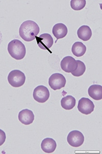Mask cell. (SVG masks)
Wrapping results in <instances>:
<instances>
[{"label":"cell","instance_id":"cell-1","mask_svg":"<svg viewBox=\"0 0 102 154\" xmlns=\"http://www.w3.org/2000/svg\"><path fill=\"white\" fill-rule=\"evenodd\" d=\"M38 24L31 20L25 21L19 27L20 37L26 42H31L36 38L39 33Z\"/></svg>","mask_w":102,"mask_h":154},{"label":"cell","instance_id":"cell-2","mask_svg":"<svg viewBox=\"0 0 102 154\" xmlns=\"http://www.w3.org/2000/svg\"><path fill=\"white\" fill-rule=\"evenodd\" d=\"M7 48L11 56L17 60L23 59L26 56V47L19 40L15 39L9 42Z\"/></svg>","mask_w":102,"mask_h":154},{"label":"cell","instance_id":"cell-3","mask_svg":"<svg viewBox=\"0 0 102 154\" xmlns=\"http://www.w3.org/2000/svg\"><path fill=\"white\" fill-rule=\"evenodd\" d=\"M7 79L9 83L11 86L14 88H19L25 84L26 76L21 70L16 69L10 72Z\"/></svg>","mask_w":102,"mask_h":154},{"label":"cell","instance_id":"cell-4","mask_svg":"<svg viewBox=\"0 0 102 154\" xmlns=\"http://www.w3.org/2000/svg\"><path fill=\"white\" fill-rule=\"evenodd\" d=\"M66 80L64 75L59 73L52 74L48 79V84L54 91L59 90L64 88Z\"/></svg>","mask_w":102,"mask_h":154},{"label":"cell","instance_id":"cell-5","mask_svg":"<svg viewBox=\"0 0 102 154\" xmlns=\"http://www.w3.org/2000/svg\"><path fill=\"white\" fill-rule=\"evenodd\" d=\"M67 141L69 145L74 147H80L84 141V136L81 132L79 131H71L67 137Z\"/></svg>","mask_w":102,"mask_h":154},{"label":"cell","instance_id":"cell-6","mask_svg":"<svg viewBox=\"0 0 102 154\" xmlns=\"http://www.w3.org/2000/svg\"><path fill=\"white\" fill-rule=\"evenodd\" d=\"M33 98L39 103H43L50 97V91L48 88L43 85H39L35 88L33 94Z\"/></svg>","mask_w":102,"mask_h":154},{"label":"cell","instance_id":"cell-7","mask_svg":"<svg viewBox=\"0 0 102 154\" xmlns=\"http://www.w3.org/2000/svg\"><path fill=\"white\" fill-rule=\"evenodd\" d=\"M37 43L40 48L43 50L50 51V48L52 47L54 41L52 36L48 33H43L39 37H36ZM50 51L51 53V51Z\"/></svg>","mask_w":102,"mask_h":154},{"label":"cell","instance_id":"cell-8","mask_svg":"<svg viewBox=\"0 0 102 154\" xmlns=\"http://www.w3.org/2000/svg\"><path fill=\"white\" fill-rule=\"evenodd\" d=\"M95 109V105L93 102L89 99L82 98L79 101L78 109L80 112L84 115H89L93 112Z\"/></svg>","mask_w":102,"mask_h":154},{"label":"cell","instance_id":"cell-9","mask_svg":"<svg viewBox=\"0 0 102 154\" xmlns=\"http://www.w3.org/2000/svg\"><path fill=\"white\" fill-rule=\"evenodd\" d=\"M78 66L77 61L71 56L64 57L61 62L60 66L64 72H72L76 69Z\"/></svg>","mask_w":102,"mask_h":154},{"label":"cell","instance_id":"cell-10","mask_svg":"<svg viewBox=\"0 0 102 154\" xmlns=\"http://www.w3.org/2000/svg\"><path fill=\"white\" fill-rule=\"evenodd\" d=\"M19 120L22 124L25 125H31L34 120V115L33 112L28 109H25L19 112Z\"/></svg>","mask_w":102,"mask_h":154},{"label":"cell","instance_id":"cell-11","mask_svg":"<svg viewBox=\"0 0 102 154\" xmlns=\"http://www.w3.org/2000/svg\"><path fill=\"white\" fill-rule=\"evenodd\" d=\"M68 28L63 23H57L55 25L52 29V32L54 35L57 41L60 38H63L68 34ZM57 41L56 42H57Z\"/></svg>","mask_w":102,"mask_h":154},{"label":"cell","instance_id":"cell-12","mask_svg":"<svg viewBox=\"0 0 102 154\" xmlns=\"http://www.w3.org/2000/svg\"><path fill=\"white\" fill-rule=\"evenodd\" d=\"M57 147V144L53 139L47 138L44 139L42 143L41 148L44 152L47 153H52L55 151Z\"/></svg>","mask_w":102,"mask_h":154},{"label":"cell","instance_id":"cell-13","mask_svg":"<svg viewBox=\"0 0 102 154\" xmlns=\"http://www.w3.org/2000/svg\"><path fill=\"white\" fill-rule=\"evenodd\" d=\"M88 93L89 96L94 100H102V86L98 84L92 85L88 88Z\"/></svg>","mask_w":102,"mask_h":154},{"label":"cell","instance_id":"cell-14","mask_svg":"<svg viewBox=\"0 0 102 154\" xmlns=\"http://www.w3.org/2000/svg\"><path fill=\"white\" fill-rule=\"evenodd\" d=\"M77 35L79 38L84 41L89 40L92 36L91 28L87 25H83L78 29Z\"/></svg>","mask_w":102,"mask_h":154},{"label":"cell","instance_id":"cell-15","mask_svg":"<svg viewBox=\"0 0 102 154\" xmlns=\"http://www.w3.org/2000/svg\"><path fill=\"white\" fill-rule=\"evenodd\" d=\"M76 101L72 96H67L61 100V105L66 110H71L75 106Z\"/></svg>","mask_w":102,"mask_h":154},{"label":"cell","instance_id":"cell-16","mask_svg":"<svg viewBox=\"0 0 102 154\" xmlns=\"http://www.w3.org/2000/svg\"><path fill=\"white\" fill-rule=\"evenodd\" d=\"M86 51V47L81 42H76L73 44L71 51L75 56L80 57L85 54Z\"/></svg>","mask_w":102,"mask_h":154},{"label":"cell","instance_id":"cell-17","mask_svg":"<svg viewBox=\"0 0 102 154\" xmlns=\"http://www.w3.org/2000/svg\"><path fill=\"white\" fill-rule=\"evenodd\" d=\"M77 62L78 64L77 68L76 70L71 73L74 77H79L81 76L84 74L86 70V66L84 62L81 61L77 60Z\"/></svg>","mask_w":102,"mask_h":154},{"label":"cell","instance_id":"cell-18","mask_svg":"<svg viewBox=\"0 0 102 154\" xmlns=\"http://www.w3.org/2000/svg\"><path fill=\"white\" fill-rule=\"evenodd\" d=\"M86 4L85 0H72L71 1V8L74 11H80L85 7Z\"/></svg>","mask_w":102,"mask_h":154},{"label":"cell","instance_id":"cell-19","mask_svg":"<svg viewBox=\"0 0 102 154\" xmlns=\"http://www.w3.org/2000/svg\"><path fill=\"white\" fill-rule=\"evenodd\" d=\"M6 138V134L3 131L0 129V146L3 145L4 142H5Z\"/></svg>","mask_w":102,"mask_h":154}]
</instances>
